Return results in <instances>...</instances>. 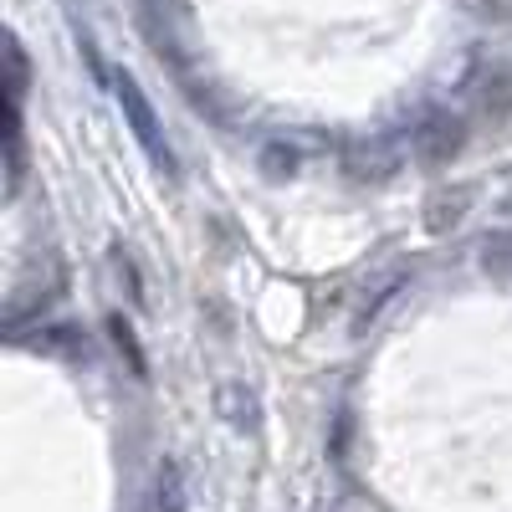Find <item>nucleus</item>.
I'll list each match as a JSON object with an SVG mask.
<instances>
[{"instance_id":"f03ea898","label":"nucleus","mask_w":512,"mask_h":512,"mask_svg":"<svg viewBox=\"0 0 512 512\" xmlns=\"http://www.w3.org/2000/svg\"><path fill=\"white\" fill-rule=\"evenodd\" d=\"M216 410L226 425H236V431H256V395L246 390L241 379H226L216 390Z\"/></svg>"},{"instance_id":"39448f33","label":"nucleus","mask_w":512,"mask_h":512,"mask_svg":"<svg viewBox=\"0 0 512 512\" xmlns=\"http://www.w3.org/2000/svg\"><path fill=\"white\" fill-rule=\"evenodd\" d=\"M108 333H113V344L128 354V369L144 374V354H139V344H134V333H128V323H123V318H113V323H108Z\"/></svg>"},{"instance_id":"7ed1b4c3","label":"nucleus","mask_w":512,"mask_h":512,"mask_svg":"<svg viewBox=\"0 0 512 512\" xmlns=\"http://www.w3.org/2000/svg\"><path fill=\"white\" fill-rule=\"evenodd\" d=\"M6 98H16L21 103V93H26V82H31V62H26V52H21V41L16 36H6Z\"/></svg>"},{"instance_id":"f257e3e1","label":"nucleus","mask_w":512,"mask_h":512,"mask_svg":"<svg viewBox=\"0 0 512 512\" xmlns=\"http://www.w3.org/2000/svg\"><path fill=\"white\" fill-rule=\"evenodd\" d=\"M113 93H118V103H123V118H128V128H134V139L144 144V154L164 169V175H175V154H169L164 128H159V118H154L149 98L139 93V82L128 77V72H113Z\"/></svg>"},{"instance_id":"20e7f679","label":"nucleus","mask_w":512,"mask_h":512,"mask_svg":"<svg viewBox=\"0 0 512 512\" xmlns=\"http://www.w3.org/2000/svg\"><path fill=\"white\" fill-rule=\"evenodd\" d=\"M159 507L164 512H185V487H180V466L175 461L159 472Z\"/></svg>"},{"instance_id":"423d86ee","label":"nucleus","mask_w":512,"mask_h":512,"mask_svg":"<svg viewBox=\"0 0 512 512\" xmlns=\"http://www.w3.org/2000/svg\"><path fill=\"white\" fill-rule=\"evenodd\" d=\"M466 205V195H451V200H436L431 205V231H446V226H456L461 216H456V210Z\"/></svg>"}]
</instances>
